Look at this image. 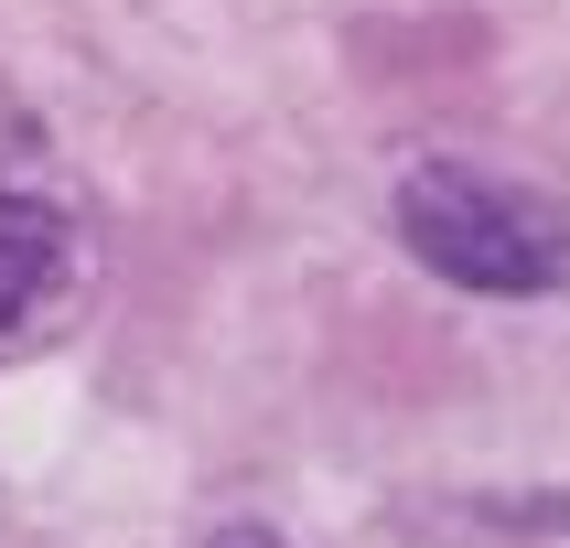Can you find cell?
<instances>
[{"instance_id": "obj_1", "label": "cell", "mask_w": 570, "mask_h": 548, "mask_svg": "<svg viewBox=\"0 0 570 548\" xmlns=\"http://www.w3.org/2000/svg\"><path fill=\"white\" fill-rule=\"evenodd\" d=\"M399 248L474 301H539L570 280V216L474 161H420L399 183Z\"/></svg>"}, {"instance_id": "obj_2", "label": "cell", "mask_w": 570, "mask_h": 548, "mask_svg": "<svg viewBox=\"0 0 570 548\" xmlns=\"http://www.w3.org/2000/svg\"><path fill=\"white\" fill-rule=\"evenodd\" d=\"M65 269H76V226H65V205H43V193H0V345L65 290Z\"/></svg>"}, {"instance_id": "obj_3", "label": "cell", "mask_w": 570, "mask_h": 548, "mask_svg": "<svg viewBox=\"0 0 570 548\" xmlns=\"http://www.w3.org/2000/svg\"><path fill=\"white\" fill-rule=\"evenodd\" d=\"M205 548H281V538H269V527H248V516H237V527H216V538H205Z\"/></svg>"}]
</instances>
